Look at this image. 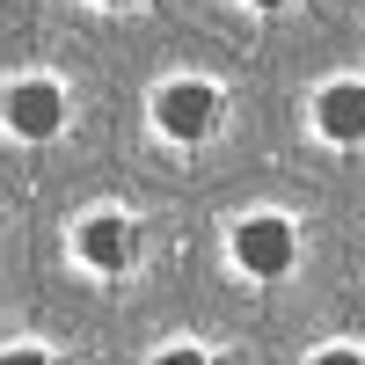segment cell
I'll use <instances>...</instances> for the list:
<instances>
[{"label": "cell", "mask_w": 365, "mask_h": 365, "mask_svg": "<svg viewBox=\"0 0 365 365\" xmlns=\"http://www.w3.org/2000/svg\"><path fill=\"white\" fill-rule=\"evenodd\" d=\"M314 125L336 139V146H358L365 139V81H336L314 96Z\"/></svg>", "instance_id": "obj_5"}, {"label": "cell", "mask_w": 365, "mask_h": 365, "mask_svg": "<svg viewBox=\"0 0 365 365\" xmlns=\"http://www.w3.org/2000/svg\"><path fill=\"white\" fill-rule=\"evenodd\" d=\"M154 125L168 139H205L212 125H220V96H212L205 81H168L154 96Z\"/></svg>", "instance_id": "obj_3"}, {"label": "cell", "mask_w": 365, "mask_h": 365, "mask_svg": "<svg viewBox=\"0 0 365 365\" xmlns=\"http://www.w3.org/2000/svg\"><path fill=\"white\" fill-rule=\"evenodd\" d=\"M154 365H205V351H161Z\"/></svg>", "instance_id": "obj_7"}, {"label": "cell", "mask_w": 365, "mask_h": 365, "mask_svg": "<svg viewBox=\"0 0 365 365\" xmlns=\"http://www.w3.org/2000/svg\"><path fill=\"white\" fill-rule=\"evenodd\" d=\"M0 125L15 139H51L66 125V96H58L51 81H8L0 88Z\"/></svg>", "instance_id": "obj_2"}, {"label": "cell", "mask_w": 365, "mask_h": 365, "mask_svg": "<svg viewBox=\"0 0 365 365\" xmlns=\"http://www.w3.org/2000/svg\"><path fill=\"white\" fill-rule=\"evenodd\" d=\"M73 249L88 270H103V278H117V270L132 263V220H117V212H96L81 234H73Z\"/></svg>", "instance_id": "obj_4"}, {"label": "cell", "mask_w": 365, "mask_h": 365, "mask_svg": "<svg viewBox=\"0 0 365 365\" xmlns=\"http://www.w3.org/2000/svg\"><path fill=\"white\" fill-rule=\"evenodd\" d=\"M292 256H299V234H292V220H278V212H256V220L234 227V263L249 270V278H285Z\"/></svg>", "instance_id": "obj_1"}, {"label": "cell", "mask_w": 365, "mask_h": 365, "mask_svg": "<svg viewBox=\"0 0 365 365\" xmlns=\"http://www.w3.org/2000/svg\"><path fill=\"white\" fill-rule=\"evenodd\" d=\"M0 365H44V351H0Z\"/></svg>", "instance_id": "obj_8"}, {"label": "cell", "mask_w": 365, "mask_h": 365, "mask_svg": "<svg viewBox=\"0 0 365 365\" xmlns=\"http://www.w3.org/2000/svg\"><path fill=\"white\" fill-rule=\"evenodd\" d=\"M249 8H285V0H249Z\"/></svg>", "instance_id": "obj_9"}, {"label": "cell", "mask_w": 365, "mask_h": 365, "mask_svg": "<svg viewBox=\"0 0 365 365\" xmlns=\"http://www.w3.org/2000/svg\"><path fill=\"white\" fill-rule=\"evenodd\" d=\"M314 365H365V351H344V344H336V351H322Z\"/></svg>", "instance_id": "obj_6"}]
</instances>
